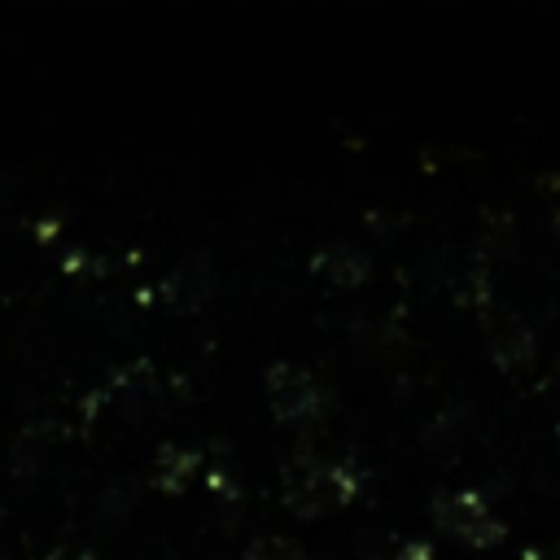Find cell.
<instances>
[{
  "label": "cell",
  "instance_id": "ba28073f",
  "mask_svg": "<svg viewBox=\"0 0 560 560\" xmlns=\"http://www.w3.org/2000/svg\"><path fill=\"white\" fill-rule=\"evenodd\" d=\"M48 560H92V551H70V547H57Z\"/></svg>",
  "mask_w": 560,
  "mask_h": 560
},
{
  "label": "cell",
  "instance_id": "5b68a950",
  "mask_svg": "<svg viewBox=\"0 0 560 560\" xmlns=\"http://www.w3.org/2000/svg\"><path fill=\"white\" fill-rule=\"evenodd\" d=\"M192 468H197V455H192V451H171V446H166V451L158 455V472H153V477H158L162 490H184V481L192 477Z\"/></svg>",
  "mask_w": 560,
  "mask_h": 560
},
{
  "label": "cell",
  "instance_id": "8992f818",
  "mask_svg": "<svg viewBox=\"0 0 560 560\" xmlns=\"http://www.w3.org/2000/svg\"><path fill=\"white\" fill-rule=\"evenodd\" d=\"M245 560H306V551H302L293 538L267 534V538H254V542L245 547Z\"/></svg>",
  "mask_w": 560,
  "mask_h": 560
},
{
  "label": "cell",
  "instance_id": "52a82bcc",
  "mask_svg": "<svg viewBox=\"0 0 560 560\" xmlns=\"http://www.w3.org/2000/svg\"><path fill=\"white\" fill-rule=\"evenodd\" d=\"M372 560H433L429 542H402L394 556H372Z\"/></svg>",
  "mask_w": 560,
  "mask_h": 560
},
{
  "label": "cell",
  "instance_id": "277c9868",
  "mask_svg": "<svg viewBox=\"0 0 560 560\" xmlns=\"http://www.w3.org/2000/svg\"><path fill=\"white\" fill-rule=\"evenodd\" d=\"M311 267H315L324 280H332V284H363V276H368V258H363L359 249L341 245V241L324 245V249L311 258Z\"/></svg>",
  "mask_w": 560,
  "mask_h": 560
},
{
  "label": "cell",
  "instance_id": "3957f363",
  "mask_svg": "<svg viewBox=\"0 0 560 560\" xmlns=\"http://www.w3.org/2000/svg\"><path fill=\"white\" fill-rule=\"evenodd\" d=\"M267 402H271V416L284 420V424H302V420H315L319 407H324V389L311 372L293 368V363H276L267 372Z\"/></svg>",
  "mask_w": 560,
  "mask_h": 560
},
{
  "label": "cell",
  "instance_id": "9c48e42d",
  "mask_svg": "<svg viewBox=\"0 0 560 560\" xmlns=\"http://www.w3.org/2000/svg\"><path fill=\"white\" fill-rule=\"evenodd\" d=\"M0 560H9V556H0Z\"/></svg>",
  "mask_w": 560,
  "mask_h": 560
},
{
  "label": "cell",
  "instance_id": "7a4b0ae2",
  "mask_svg": "<svg viewBox=\"0 0 560 560\" xmlns=\"http://www.w3.org/2000/svg\"><path fill=\"white\" fill-rule=\"evenodd\" d=\"M433 521H438L442 534H455V538H464V542H472V547H490V542L503 538V525L486 512L481 494H472V490L438 494V499H433Z\"/></svg>",
  "mask_w": 560,
  "mask_h": 560
},
{
  "label": "cell",
  "instance_id": "6da1fadb",
  "mask_svg": "<svg viewBox=\"0 0 560 560\" xmlns=\"http://www.w3.org/2000/svg\"><path fill=\"white\" fill-rule=\"evenodd\" d=\"M350 499H354V477L341 464L315 455H293L284 464V503L298 516H324Z\"/></svg>",
  "mask_w": 560,
  "mask_h": 560
}]
</instances>
